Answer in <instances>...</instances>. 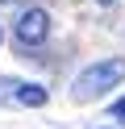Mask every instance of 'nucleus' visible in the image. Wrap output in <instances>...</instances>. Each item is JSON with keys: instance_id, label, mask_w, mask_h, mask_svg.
<instances>
[{"instance_id": "obj_1", "label": "nucleus", "mask_w": 125, "mask_h": 129, "mask_svg": "<svg viewBox=\"0 0 125 129\" xmlns=\"http://www.w3.org/2000/svg\"><path fill=\"white\" fill-rule=\"evenodd\" d=\"M121 79H125V58H121V54L100 58V62H92V67H83V71H79V79H75V100L104 96L108 87H117Z\"/></svg>"}, {"instance_id": "obj_2", "label": "nucleus", "mask_w": 125, "mask_h": 129, "mask_svg": "<svg viewBox=\"0 0 125 129\" xmlns=\"http://www.w3.org/2000/svg\"><path fill=\"white\" fill-rule=\"evenodd\" d=\"M46 34H50V17H46V9H25L21 17H17V25H13V38H17V46H42L46 42Z\"/></svg>"}, {"instance_id": "obj_3", "label": "nucleus", "mask_w": 125, "mask_h": 129, "mask_svg": "<svg viewBox=\"0 0 125 129\" xmlns=\"http://www.w3.org/2000/svg\"><path fill=\"white\" fill-rule=\"evenodd\" d=\"M17 100L29 104V108H42V104H46V87L42 83H21L17 87Z\"/></svg>"}, {"instance_id": "obj_4", "label": "nucleus", "mask_w": 125, "mask_h": 129, "mask_svg": "<svg viewBox=\"0 0 125 129\" xmlns=\"http://www.w3.org/2000/svg\"><path fill=\"white\" fill-rule=\"evenodd\" d=\"M113 117H125V100H117V104H113Z\"/></svg>"}, {"instance_id": "obj_5", "label": "nucleus", "mask_w": 125, "mask_h": 129, "mask_svg": "<svg viewBox=\"0 0 125 129\" xmlns=\"http://www.w3.org/2000/svg\"><path fill=\"white\" fill-rule=\"evenodd\" d=\"M96 4H113V0H96Z\"/></svg>"}]
</instances>
